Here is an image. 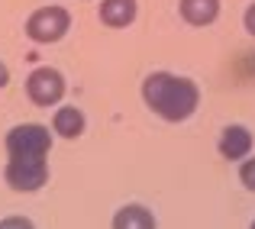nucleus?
Instances as JSON below:
<instances>
[{
	"label": "nucleus",
	"instance_id": "ddd939ff",
	"mask_svg": "<svg viewBox=\"0 0 255 229\" xmlns=\"http://www.w3.org/2000/svg\"><path fill=\"white\" fill-rule=\"evenodd\" d=\"M243 26H246V32L255 39V3L246 6V13H243Z\"/></svg>",
	"mask_w": 255,
	"mask_h": 229
},
{
	"label": "nucleus",
	"instance_id": "7ed1b4c3",
	"mask_svg": "<svg viewBox=\"0 0 255 229\" xmlns=\"http://www.w3.org/2000/svg\"><path fill=\"white\" fill-rule=\"evenodd\" d=\"M71 29V13L65 6H39L32 10V16L26 19V36L36 45H52L58 39H65V32Z\"/></svg>",
	"mask_w": 255,
	"mask_h": 229
},
{
	"label": "nucleus",
	"instance_id": "9d476101",
	"mask_svg": "<svg viewBox=\"0 0 255 229\" xmlns=\"http://www.w3.org/2000/svg\"><path fill=\"white\" fill-rule=\"evenodd\" d=\"M84 126H87V119L78 107H58L55 116H52V132L62 139H78L84 132Z\"/></svg>",
	"mask_w": 255,
	"mask_h": 229
},
{
	"label": "nucleus",
	"instance_id": "2eb2a0df",
	"mask_svg": "<svg viewBox=\"0 0 255 229\" xmlns=\"http://www.w3.org/2000/svg\"><path fill=\"white\" fill-rule=\"evenodd\" d=\"M249 229H255V220H252V226H249Z\"/></svg>",
	"mask_w": 255,
	"mask_h": 229
},
{
	"label": "nucleus",
	"instance_id": "39448f33",
	"mask_svg": "<svg viewBox=\"0 0 255 229\" xmlns=\"http://www.w3.org/2000/svg\"><path fill=\"white\" fill-rule=\"evenodd\" d=\"M3 181H6V187L16 191V194L42 191V187L49 184V161H13V158H6Z\"/></svg>",
	"mask_w": 255,
	"mask_h": 229
},
{
	"label": "nucleus",
	"instance_id": "20e7f679",
	"mask_svg": "<svg viewBox=\"0 0 255 229\" xmlns=\"http://www.w3.org/2000/svg\"><path fill=\"white\" fill-rule=\"evenodd\" d=\"M65 91H68L65 75L58 68H49V65L32 68L29 78H26V94H29V100L36 107H58L62 97H65Z\"/></svg>",
	"mask_w": 255,
	"mask_h": 229
},
{
	"label": "nucleus",
	"instance_id": "9b49d317",
	"mask_svg": "<svg viewBox=\"0 0 255 229\" xmlns=\"http://www.w3.org/2000/svg\"><path fill=\"white\" fill-rule=\"evenodd\" d=\"M239 184H243L246 191L255 194V155H249V158L239 161Z\"/></svg>",
	"mask_w": 255,
	"mask_h": 229
},
{
	"label": "nucleus",
	"instance_id": "f8f14e48",
	"mask_svg": "<svg viewBox=\"0 0 255 229\" xmlns=\"http://www.w3.org/2000/svg\"><path fill=\"white\" fill-rule=\"evenodd\" d=\"M0 229H36L29 217H3L0 220Z\"/></svg>",
	"mask_w": 255,
	"mask_h": 229
},
{
	"label": "nucleus",
	"instance_id": "f03ea898",
	"mask_svg": "<svg viewBox=\"0 0 255 229\" xmlns=\"http://www.w3.org/2000/svg\"><path fill=\"white\" fill-rule=\"evenodd\" d=\"M3 145H6V158L13 161H45L52 149V132L49 126L39 123H19L3 136Z\"/></svg>",
	"mask_w": 255,
	"mask_h": 229
},
{
	"label": "nucleus",
	"instance_id": "423d86ee",
	"mask_svg": "<svg viewBox=\"0 0 255 229\" xmlns=\"http://www.w3.org/2000/svg\"><path fill=\"white\" fill-rule=\"evenodd\" d=\"M252 145H255V136H252L249 126L230 123V126H223V132H220L217 149H220V155H223L226 161H243V158L252 155Z\"/></svg>",
	"mask_w": 255,
	"mask_h": 229
},
{
	"label": "nucleus",
	"instance_id": "0eeeda50",
	"mask_svg": "<svg viewBox=\"0 0 255 229\" xmlns=\"http://www.w3.org/2000/svg\"><path fill=\"white\" fill-rule=\"evenodd\" d=\"M136 13H139V3L136 0H100V23L110 26V29H126V26L136 23Z\"/></svg>",
	"mask_w": 255,
	"mask_h": 229
},
{
	"label": "nucleus",
	"instance_id": "4468645a",
	"mask_svg": "<svg viewBox=\"0 0 255 229\" xmlns=\"http://www.w3.org/2000/svg\"><path fill=\"white\" fill-rule=\"evenodd\" d=\"M6 84H10V68L0 62V87H6Z\"/></svg>",
	"mask_w": 255,
	"mask_h": 229
},
{
	"label": "nucleus",
	"instance_id": "1a4fd4ad",
	"mask_svg": "<svg viewBox=\"0 0 255 229\" xmlns=\"http://www.w3.org/2000/svg\"><path fill=\"white\" fill-rule=\"evenodd\" d=\"M113 229H158L155 223V213L142 204H126L113 213Z\"/></svg>",
	"mask_w": 255,
	"mask_h": 229
},
{
	"label": "nucleus",
	"instance_id": "6e6552de",
	"mask_svg": "<svg viewBox=\"0 0 255 229\" xmlns=\"http://www.w3.org/2000/svg\"><path fill=\"white\" fill-rule=\"evenodd\" d=\"M178 13L187 26H210L220 16V0H178Z\"/></svg>",
	"mask_w": 255,
	"mask_h": 229
},
{
	"label": "nucleus",
	"instance_id": "f257e3e1",
	"mask_svg": "<svg viewBox=\"0 0 255 229\" xmlns=\"http://www.w3.org/2000/svg\"><path fill=\"white\" fill-rule=\"evenodd\" d=\"M142 104L165 123H184L200 107V84L171 71H152L142 81Z\"/></svg>",
	"mask_w": 255,
	"mask_h": 229
}]
</instances>
